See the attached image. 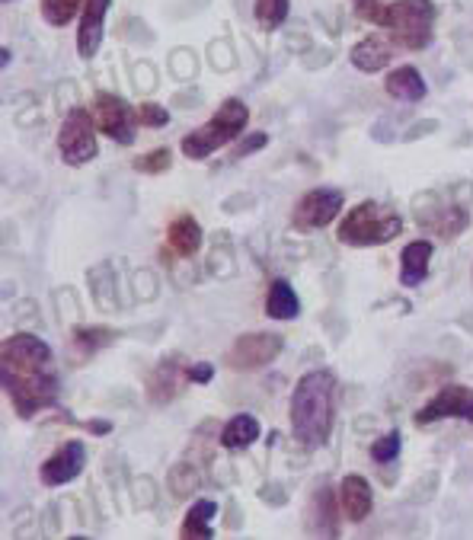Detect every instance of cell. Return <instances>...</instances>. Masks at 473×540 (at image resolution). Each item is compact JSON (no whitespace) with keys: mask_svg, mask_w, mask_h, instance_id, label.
<instances>
[{"mask_svg":"<svg viewBox=\"0 0 473 540\" xmlns=\"http://www.w3.org/2000/svg\"><path fill=\"white\" fill-rule=\"evenodd\" d=\"M0 378L20 419L39 416L58 400L55 355L32 333H13L0 349Z\"/></svg>","mask_w":473,"mask_h":540,"instance_id":"6da1fadb","label":"cell"},{"mask_svg":"<svg viewBox=\"0 0 473 540\" xmlns=\"http://www.w3.org/2000/svg\"><path fill=\"white\" fill-rule=\"evenodd\" d=\"M291 435L301 448L317 451L330 441L336 416V378L330 368L307 371L291 394Z\"/></svg>","mask_w":473,"mask_h":540,"instance_id":"7a4b0ae2","label":"cell"},{"mask_svg":"<svg viewBox=\"0 0 473 540\" xmlns=\"http://www.w3.org/2000/svg\"><path fill=\"white\" fill-rule=\"evenodd\" d=\"M400 234H403V218L381 202L355 205L336 227V237L346 247H384V243L397 240Z\"/></svg>","mask_w":473,"mask_h":540,"instance_id":"3957f363","label":"cell"},{"mask_svg":"<svg viewBox=\"0 0 473 540\" xmlns=\"http://www.w3.org/2000/svg\"><path fill=\"white\" fill-rule=\"evenodd\" d=\"M247 122H250L247 103H243V100H224L215 116H211V122H205L202 128H192V132L183 138L179 151H183L189 160H205L208 154H215L218 147L237 141L243 128H247Z\"/></svg>","mask_w":473,"mask_h":540,"instance_id":"277c9868","label":"cell"},{"mask_svg":"<svg viewBox=\"0 0 473 540\" xmlns=\"http://www.w3.org/2000/svg\"><path fill=\"white\" fill-rule=\"evenodd\" d=\"M378 26L387 29L403 48L422 52V48L432 45L435 4L432 0H394V4H387Z\"/></svg>","mask_w":473,"mask_h":540,"instance_id":"5b68a950","label":"cell"},{"mask_svg":"<svg viewBox=\"0 0 473 540\" xmlns=\"http://www.w3.org/2000/svg\"><path fill=\"white\" fill-rule=\"evenodd\" d=\"M58 154L71 167H84L96 154H100V144H96V119L93 109H71L68 119L61 122L58 132Z\"/></svg>","mask_w":473,"mask_h":540,"instance_id":"8992f818","label":"cell"},{"mask_svg":"<svg viewBox=\"0 0 473 540\" xmlns=\"http://www.w3.org/2000/svg\"><path fill=\"white\" fill-rule=\"evenodd\" d=\"M285 339L275 333H243L234 339V346L224 352V365L231 371H256L272 365L282 355Z\"/></svg>","mask_w":473,"mask_h":540,"instance_id":"52a82bcc","label":"cell"},{"mask_svg":"<svg viewBox=\"0 0 473 540\" xmlns=\"http://www.w3.org/2000/svg\"><path fill=\"white\" fill-rule=\"evenodd\" d=\"M93 119L96 128L116 144H132L138 128V109L128 106L116 93H96L93 96Z\"/></svg>","mask_w":473,"mask_h":540,"instance_id":"ba28073f","label":"cell"},{"mask_svg":"<svg viewBox=\"0 0 473 540\" xmlns=\"http://www.w3.org/2000/svg\"><path fill=\"white\" fill-rule=\"evenodd\" d=\"M342 205H346L342 189H333V186L311 189L301 195L295 211H291V224H295L298 231H320V227H326L339 215Z\"/></svg>","mask_w":473,"mask_h":540,"instance_id":"9c48e42d","label":"cell"},{"mask_svg":"<svg viewBox=\"0 0 473 540\" xmlns=\"http://www.w3.org/2000/svg\"><path fill=\"white\" fill-rule=\"evenodd\" d=\"M87 467V451L80 441H68V445H61L52 457H45L42 467H39V480L42 486L55 489V486H68L74 483L80 473Z\"/></svg>","mask_w":473,"mask_h":540,"instance_id":"30bf717a","label":"cell"},{"mask_svg":"<svg viewBox=\"0 0 473 540\" xmlns=\"http://www.w3.org/2000/svg\"><path fill=\"white\" fill-rule=\"evenodd\" d=\"M445 416H458V419L473 422V387H464V384H448V387H442V390H438V394L416 413V422H419V425H429V422H438V419H445Z\"/></svg>","mask_w":473,"mask_h":540,"instance_id":"8fae6325","label":"cell"},{"mask_svg":"<svg viewBox=\"0 0 473 540\" xmlns=\"http://www.w3.org/2000/svg\"><path fill=\"white\" fill-rule=\"evenodd\" d=\"M106 13H109V0H87L84 10H80V26H77V55L80 58L100 55V45L106 36Z\"/></svg>","mask_w":473,"mask_h":540,"instance_id":"7c38bea8","label":"cell"},{"mask_svg":"<svg viewBox=\"0 0 473 540\" xmlns=\"http://www.w3.org/2000/svg\"><path fill=\"white\" fill-rule=\"evenodd\" d=\"M432 253H435L432 240H413V243H406L403 253H400V285L416 288V285L426 282Z\"/></svg>","mask_w":473,"mask_h":540,"instance_id":"4fadbf2b","label":"cell"},{"mask_svg":"<svg viewBox=\"0 0 473 540\" xmlns=\"http://www.w3.org/2000/svg\"><path fill=\"white\" fill-rule=\"evenodd\" d=\"M339 505L346 512L349 521H365L371 515V505H374V493H371V483L365 477H346L339 483Z\"/></svg>","mask_w":473,"mask_h":540,"instance_id":"5bb4252c","label":"cell"},{"mask_svg":"<svg viewBox=\"0 0 473 540\" xmlns=\"http://www.w3.org/2000/svg\"><path fill=\"white\" fill-rule=\"evenodd\" d=\"M394 61V45L384 36H368L352 48V64L362 74H381Z\"/></svg>","mask_w":473,"mask_h":540,"instance_id":"9a60e30c","label":"cell"},{"mask_svg":"<svg viewBox=\"0 0 473 540\" xmlns=\"http://www.w3.org/2000/svg\"><path fill=\"white\" fill-rule=\"evenodd\" d=\"M179 378H186V368H179V358H163L148 378V400L170 403L179 394Z\"/></svg>","mask_w":473,"mask_h":540,"instance_id":"2e32d148","label":"cell"},{"mask_svg":"<svg viewBox=\"0 0 473 540\" xmlns=\"http://www.w3.org/2000/svg\"><path fill=\"white\" fill-rule=\"evenodd\" d=\"M384 87L387 93L394 96V100L400 103H419L422 96L429 93L426 80H422V74L413 68V64H403V68H394L387 77H384Z\"/></svg>","mask_w":473,"mask_h":540,"instance_id":"e0dca14e","label":"cell"},{"mask_svg":"<svg viewBox=\"0 0 473 540\" xmlns=\"http://www.w3.org/2000/svg\"><path fill=\"white\" fill-rule=\"evenodd\" d=\"M259 435H263L259 419L253 413H237L234 419H227V425L221 429V445L227 451H243V448H250Z\"/></svg>","mask_w":473,"mask_h":540,"instance_id":"ac0fdd59","label":"cell"},{"mask_svg":"<svg viewBox=\"0 0 473 540\" xmlns=\"http://www.w3.org/2000/svg\"><path fill=\"white\" fill-rule=\"evenodd\" d=\"M167 243L176 256H195L202 247V227L192 215H179L167 227Z\"/></svg>","mask_w":473,"mask_h":540,"instance_id":"d6986e66","label":"cell"},{"mask_svg":"<svg viewBox=\"0 0 473 540\" xmlns=\"http://www.w3.org/2000/svg\"><path fill=\"white\" fill-rule=\"evenodd\" d=\"M266 314L272 320H295L301 314V301L295 288H291L285 278H275L269 285V294H266Z\"/></svg>","mask_w":473,"mask_h":540,"instance_id":"ffe728a7","label":"cell"},{"mask_svg":"<svg viewBox=\"0 0 473 540\" xmlns=\"http://www.w3.org/2000/svg\"><path fill=\"white\" fill-rule=\"evenodd\" d=\"M218 515V505L211 502V499H199V502H192V509L186 512L183 518V528H179V534H183L186 540L189 537H211V528H208V521Z\"/></svg>","mask_w":473,"mask_h":540,"instance_id":"44dd1931","label":"cell"},{"mask_svg":"<svg viewBox=\"0 0 473 540\" xmlns=\"http://www.w3.org/2000/svg\"><path fill=\"white\" fill-rule=\"evenodd\" d=\"M314 525L320 534H336V499L330 483H320L314 489Z\"/></svg>","mask_w":473,"mask_h":540,"instance_id":"7402d4cb","label":"cell"},{"mask_svg":"<svg viewBox=\"0 0 473 540\" xmlns=\"http://www.w3.org/2000/svg\"><path fill=\"white\" fill-rule=\"evenodd\" d=\"M426 224H432V231L442 237V240H451V237H458V234L467 231L470 215H467L461 205H448V208H442V211H438V215H435L432 221H426Z\"/></svg>","mask_w":473,"mask_h":540,"instance_id":"603a6c76","label":"cell"},{"mask_svg":"<svg viewBox=\"0 0 473 540\" xmlns=\"http://www.w3.org/2000/svg\"><path fill=\"white\" fill-rule=\"evenodd\" d=\"M84 4H87V0H42V20L48 26L61 29V26H68L74 20V13L84 10Z\"/></svg>","mask_w":473,"mask_h":540,"instance_id":"cb8c5ba5","label":"cell"},{"mask_svg":"<svg viewBox=\"0 0 473 540\" xmlns=\"http://www.w3.org/2000/svg\"><path fill=\"white\" fill-rule=\"evenodd\" d=\"M288 10H291V0H256V23L263 26L266 32H275L285 20H288Z\"/></svg>","mask_w":473,"mask_h":540,"instance_id":"d4e9b609","label":"cell"},{"mask_svg":"<svg viewBox=\"0 0 473 540\" xmlns=\"http://www.w3.org/2000/svg\"><path fill=\"white\" fill-rule=\"evenodd\" d=\"M400 445H403L400 432H397V429H390L387 435L374 438V445H371V461H374V464H394L397 457H400Z\"/></svg>","mask_w":473,"mask_h":540,"instance_id":"484cf974","label":"cell"},{"mask_svg":"<svg viewBox=\"0 0 473 540\" xmlns=\"http://www.w3.org/2000/svg\"><path fill=\"white\" fill-rule=\"evenodd\" d=\"M74 339L80 342L84 349H103V346H109L112 339H119V333L116 330H109V326H80V330L74 333Z\"/></svg>","mask_w":473,"mask_h":540,"instance_id":"4316f807","label":"cell"},{"mask_svg":"<svg viewBox=\"0 0 473 540\" xmlns=\"http://www.w3.org/2000/svg\"><path fill=\"white\" fill-rule=\"evenodd\" d=\"M170 160H173V154L167 151V147H157V151H151V154H144V157L135 160V170L138 173H163V170L170 167Z\"/></svg>","mask_w":473,"mask_h":540,"instance_id":"83f0119b","label":"cell"},{"mask_svg":"<svg viewBox=\"0 0 473 540\" xmlns=\"http://www.w3.org/2000/svg\"><path fill=\"white\" fill-rule=\"evenodd\" d=\"M138 122L148 125V128H163L170 122V112L163 106H157V103H141L138 106Z\"/></svg>","mask_w":473,"mask_h":540,"instance_id":"f1b7e54d","label":"cell"},{"mask_svg":"<svg viewBox=\"0 0 473 540\" xmlns=\"http://www.w3.org/2000/svg\"><path fill=\"white\" fill-rule=\"evenodd\" d=\"M355 16H362L368 23H381V16L387 10V0H352Z\"/></svg>","mask_w":473,"mask_h":540,"instance_id":"f546056e","label":"cell"},{"mask_svg":"<svg viewBox=\"0 0 473 540\" xmlns=\"http://www.w3.org/2000/svg\"><path fill=\"white\" fill-rule=\"evenodd\" d=\"M269 144V135L266 132H253L247 141H240L234 151H231V160H243L247 154H256V151H263V147Z\"/></svg>","mask_w":473,"mask_h":540,"instance_id":"4dcf8cb0","label":"cell"},{"mask_svg":"<svg viewBox=\"0 0 473 540\" xmlns=\"http://www.w3.org/2000/svg\"><path fill=\"white\" fill-rule=\"evenodd\" d=\"M211 378H215V368H211L208 362L186 368V381H189V384H208Z\"/></svg>","mask_w":473,"mask_h":540,"instance_id":"1f68e13d","label":"cell"},{"mask_svg":"<svg viewBox=\"0 0 473 540\" xmlns=\"http://www.w3.org/2000/svg\"><path fill=\"white\" fill-rule=\"evenodd\" d=\"M432 132H438V122L435 119H426V122H419V125H413V128H406V141H419L422 135H432Z\"/></svg>","mask_w":473,"mask_h":540,"instance_id":"d6a6232c","label":"cell"},{"mask_svg":"<svg viewBox=\"0 0 473 540\" xmlns=\"http://www.w3.org/2000/svg\"><path fill=\"white\" fill-rule=\"evenodd\" d=\"M0 58H4L0 64H4V68H7V64H10V58H13V55H10V48H4V52H0Z\"/></svg>","mask_w":473,"mask_h":540,"instance_id":"836d02e7","label":"cell"}]
</instances>
